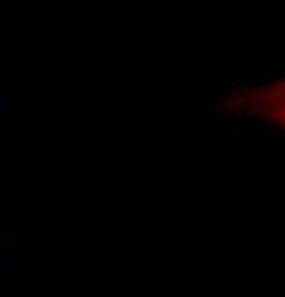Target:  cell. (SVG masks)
<instances>
[{"label": "cell", "instance_id": "1", "mask_svg": "<svg viewBox=\"0 0 285 297\" xmlns=\"http://www.w3.org/2000/svg\"><path fill=\"white\" fill-rule=\"evenodd\" d=\"M219 108L235 115L267 121L285 132V77L267 84L230 90L219 99Z\"/></svg>", "mask_w": 285, "mask_h": 297}]
</instances>
